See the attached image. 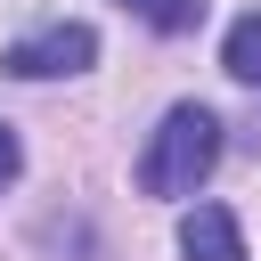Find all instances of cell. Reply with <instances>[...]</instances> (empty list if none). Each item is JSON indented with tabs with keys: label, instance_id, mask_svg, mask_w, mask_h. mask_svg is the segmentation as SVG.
<instances>
[{
	"label": "cell",
	"instance_id": "5",
	"mask_svg": "<svg viewBox=\"0 0 261 261\" xmlns=\"http://www.w3.org/2000/svg\"><path fill=\"white\" fill-rule=\"evenodd\" d=\"M139 24H155V33H196L204 24V0H122Z\"/></svg>",
	"mask_w": 261,
	"mask_h": 261
},
{
	"label": "cell",
	"instance_id": "6",
	"mask_svg": "<svg viewBox=\"0 0 261 261\" xmlns=\"http://www.w3.org/2000/svg\"><path fill=\"white\" fill-rule=\"evenodd\" d=\"M16 171H24V147H16V130H8V122H0V188H8V179H16Z\"/></svg>",
	"mask_w": 261,
	"mask_h": 261
},
{
	"label": "cell",
	"instance_id": "3",
	"mask_svg": "<svg viewBox=\"0 0 261 261\" xmlns=\"http://www.w3.org/2000/svg\"><path fill=\"white\" fill-rule=\"evenodd\" d=\"M179 253H188V261H245V228H237V212L196 204V212L179 220Z\"/></svg>",
	"mask_w": 261,
	"mask_h": 261
},
{
	"label": "cell",
	"instance_id": "4",
	"mask_svg": "<svg viewBox=\"0 0 261 261\" xmlns=\"http://www.w3.org/2000/svg\"><path fill=\"white\" fill-rule=\"evenodd\" d=\"M220 65H228L245 90H261V8H245V16L228 24V41H220Z\"/></svg>",
	"mask_w": 261,
	"mask_h": 261
},
{
	"label": "cell",
	"instance_id": "1",
	"mask_svg": "<svg viewBox=\"0 0 261 261\" xmlns=\"http://www.w3.org/2000/svg\"><path fill=\"white\" fill-rule=\"evenodd\" d=\"M220 163V114L212 106H171L139 155V188L147 196H196L204 171Z\"/></svg>",
	"mask_w": 261,
	"mask_h": 261
},
{
	"label": "cell",
	"instance_id": "2",
	"mask_svg": "<svg viewBox=\"0 0 261 261\" xmlns=\"http://www.w3.org/2000/svg\"><path fill=\"white\" fill-rule=\"evenodd\" d=\"M90 65H98L90 24H41V33L0 49V73H16V82H57V73H90Z\"/></svg>",
	"mask_w": 261,
	"mask_h": 261
}]
</instances>
